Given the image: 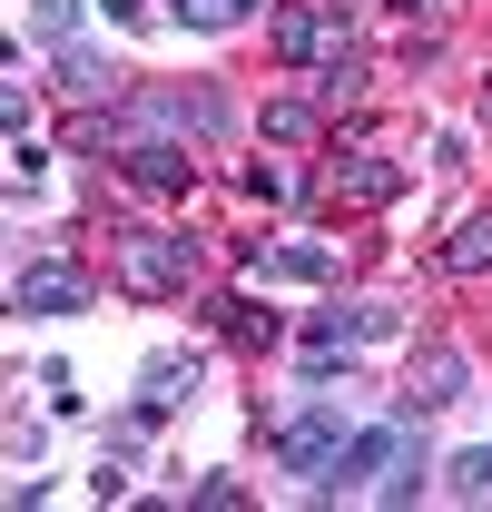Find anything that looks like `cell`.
Masks as SVG:
<instances>
[{
  "mask_svg": "<svg viewBox=\"0 0 492 512\" xmlns=\"http://www.w3.org/2000/svg\"><path fill=\"white\" fill-rule=\"evenodd\" d=\"M119 276L138 296H178V286H197V247L168 237V227H128L119 237Z\"/></svg>",
  "mask_w": 492,
  "mask_h": 512,
  "instance_id": "6da1fadb",
  "label": "cell"
},
{
  "mask_svg": "<svg viewBox=\"0 0 492 512\" xmlns=\"http://www.w3.org/2000/svg\"><path fill=\"white\" fill-rule=\"evenodd\" d=\"M335 453H345V414H335V404H296V414L276 424V463L306 473V483H335Z\"/></svg>",
  "mask_w": 492,
  "mask_h": 512,
  "instance_id": "7a4b0ae2",
  "label": "cell"
},
{
  "mask_svg": "<svg viewBox=\"0 0 492 512\" xmlns=\"http://www.w3.org/2000/svg\"><path fill=\"white\" fill-rule=\"evenodd\" d=\"M10 296H20V316H79L89 306V276L79 266H20Z\"/></svg>",
  "mask_w": 492,
  "mask_h": 512,
  "instance_id": "3957f363",
  "label": "cell"
},
{
  "mask_svg": "<svg viewBox=\"0 0 492 512\" xmlns=\"http://www.w3.org/2000/svg\"><path fill=\"white\" fill-rule=\"evenodd\" d=\"M138 119H158V128H197V138H217V128H227V99H217V89H148V99H138Z\"/></svg>",
  "mask_w": 492,
  "mask_h": 512,
  "instance_id": "277c9868",
  "label": "cell"
},
{
  "mask_svg": "<svg viewBox=\"0 0 492 512\" xmlns=\"http://www.w3.org/2000/svg\"><path fill=\"white\" fill-rule=\"evenodd\" d=\"M394 453H404V424H365V434H345V453H335V483H374Z\"/></svg>",
  "mask_w": 492,
  "mask_h": 512,
  "instance_id": "5b68a950",
  "label": "cell"
},
{
  "mask_svg": "<svg viewBox=\"0 0 492 512\" xmlns=\"http://www.w3.org/2000/svg\"><path fill=\"white\" fill-rule=\"evenodd\" d=\"M463 384H473V365H463V345H433L424 365H414V394H404V414H414V404H453Z\"/></svg>",
  "mask_w": 492,
  "mask_h": 512,
  "instance_id": "8992f818",
  "label": "cell"
},
{
  "mask_svg": "<svg viewBox=\"0 0 492 512\" xmlns=\"http://www.w3.org/2000/svg\"><path fill=\"white\" fill-rule=\"evenodd\" d=\"M119 168L138 178V188H187V168H197V158H187L178 138H138V148H128Z\"/></svg>",
  "mask_w": 492,
  "mask_h": 512,
  "instance_id": "52a82bcc",
  "label": "cell"
},
{
  "mask_svg": "<svg viewBox=\"0 0 492 512\" xmlns=\"http://www.w3.org/2000/svg\"><path fill=\"white\" fill-rule=\"evenodd\" d=\"M187 384H197V365H187V355H158V365L138 375V414H148V424H158V414H178Z\"/></svg>",
  "mask_w": 492,
  "mask_h": 512,
  "instance_id": "ba28073f",
  "label": "cell"
},
{
  "mask_svg": "<svg viewBox=\"0 0 492 512\" xmlns=\"http://www.w3.org/2000/svg\"><path fill=\"white\" fill-rule=\"evenodd\" d=\"M276 50H286V60H325L335 40H325V20H315V10H276Z\"/></svg>",
  "mask_w": 492,
  "mask_h": 512,
  "instance_id": "9c48e42d",
  "label": "cell"
},
{
  "mask_svg": "<svg viewBox=\"0 0 492 512\" xmlns=\"http://www.w3.org/2000/svg\"><path fill=\"white\" fill-rule=\"evenodd\" d=\"M60 89H69V99H109L119 79H109V60H99V50H60Z\"/></svg>",
  "mask_w": 492,
  "mask_h": 512,
  "instance_id": "30bf717a",
  "label": "cell"
},
{
  "mask_svg": "<svg viewBox=\"0 0 492 512\" xmlns=\"http://www.w3.org/2000/svg\"><path fill=\"white\" fill-rule=\"evenodd\" d=\"M207 316L227 325V335H246V345H256V335H276V325L256 316V306H246V296H217V306H207Z\"/></svg>",
  "mask_w": 492,
  "mask_h": 512,
  "instance_id": "8fae6325",
  "label": "cell"
},
{
  "mask_svg": "<svg viewBox=\"0 0 492 512\" xmlns=\"http://www.w3.org/2000/svg\"><path fill=\"white\" fill-rule=\"evenodd\" d=\"M345 197H394V158H365V168H345Z\"/></svg>",
  "mask_w": 492,
  "mask_h": 512,
  "instance_id": "7c38bea8",
  "label": "cell"
},
{
  "mask_svg": "<svg viewBox=\"0 0 492 512\" xmlns=\"http://www.w3.org/2000/svg\"><path fill=\"white\" fill-rule=\"evenodd\" d=\"M453 266H492V217H463V237H453Z\"/></svg>",
  "mask_w": 492,
  "mask_h": 512,
  "instance_id": "4fadbf2b",
  "label": "cell"
},
{
  "mask_svg": "<svg viewBox=\"0 0 492 512\" xmlns=\"http://www.w3.org/2000/svg\"><path fill=\"white\" fill-rule=\"evenodd\" d=\"M266 138H315V109H296V99H276V109H266Z\"/></svg>",
  "mask_w": 492,
  "mask_h": 512,
  "instance_id": "5bb4252c",
  "label": "cell"
},
{
  "mask_svg": "<svg viewBox=\"0 0 492 512\" xmlns=\"http://www.w3.org/2000/svg\"><path fill=\"white\" fill-rule=\"evenodd\" d=\"M453 483H463V493H492V444L463 453V463H453Z\"/></svg>",
  "mask_w": 492,
  "mask_h": 512,
  "instance_id": "9a60e30c",
  "label": "cell"
},
{
  "mask_svg": "<svg viewBox=\"0 0 492 512\" xmlns=\"http://www.w3.org/2000/svg\"><path fill=\"white\" fill-rule=\"evenodd\" d=\"M237 10H256V0H237Z\"/></svg>",
  "mask_w": 492,
  "mask_h": 512,
  "instance_id": "2e32d148",
  "label": "cell"
},
{
  "mask_svg": "<svg viewBox=\"0 0 492 512\" xmlns=\"http://www.w3.org/2000/svg\"><path fill=\"white\" fill-rule=\"evenodd\" d=\"M483 99H492V89H483Z\"/></svg>",
  "mask_w": 492,
  "mask_h": 512,
  "instance_id": "e0dca14e",
  "label": "cell"
}]
</instances>
